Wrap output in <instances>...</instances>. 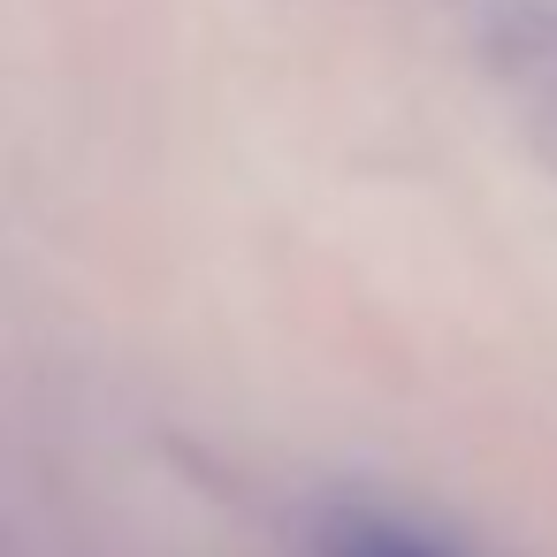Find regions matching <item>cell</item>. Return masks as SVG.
Instances as JSON below:
<instances>
[{
	"instance_id": "6da1fadb",
	"label": "cell",
	"mask_w": 557,
	"mask_h": 557,
	"mask_svg": "<svg viewBox=\"0 0 557 557\" xmlns=\"http://www.w3.org/2000/svg\"><path fill=\"white\" fill-rule=\"evenodd\" d=\"M329 557H443V549H428V542H420V534H405V527L351 519V527H336V534H329Z\"/></svg>"
}]
</instances>
